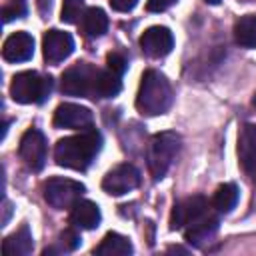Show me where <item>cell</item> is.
<instances>
[{"label": "cell", "mask_w": 256, "mask_h": 256, "mask_svg": "<svg viewBox=\"0 0 256 256\" xmlns=\"http://www.w3.org/2000/svg\"><path fill=\"white\" fill-rule=\"evenodd\" d=\"M106 66H108L110 72L122 76V74L126 72V68H128V62H126V58H124L120 52H110V54L106 56Z\"/></svg>", "instance_id": "obj_26"}, {"label": "cell", "mask_w": 256, "mask_h": 256, "mask_svg": "<svg viewBox=\"0 0 256 256\" xmlns=\"http://www.w3.org/2000/svg\"><path fill=\"white\" fill-rule=\"evenodd\" d=\"M94 254H98V256H128V254H132V242L122 234L108 232L102 238V242L96 246Z\"/></svg>", "instance_id": "obj_18"}, {"label": "cell", "mask_w": 256, "mask_h": 256, "mask_svg": "<svg viewBox=\"0 0 256 256\" xmlns=\"http://www.w3.org/2000/svg\"><path fill=\"white\" fill-rule=\"evenodd\" d=\"M82 30L90 38H98L108 30V16L102 8H88L82 16Z\"/></svg>", "instance_id": "obj_19"}, {"label": "cell", "mask_w": 256, "mask_h": 256, "mask_svg": "<svg viewBox=\"0 0 256 256\" xmlns=\"http://www.w3.org/2000/svg\"><path fill=\"white\" fill-rule=\"evenodd\" d=\"M218 222H220L218 216L212 214V212L208 210L204 216H200L198 220H194L192 224L186 226L184 236H186V240H188L190 244H194V246H202L204 242H208V240L216 234V230H218Z\"/></svg>", "instance_id": "obj_14"}, {"label": "cell", "mask_w": 256, "mask_h": 256, "mask_svg": "<svg viewBox=\"0 0 256 256\" xmlns=\"http://www.w3.org/2000/svg\"><path fill=\"white\" fill-rule=\"evenodd\" d=\"M208 4H220V0H206Z\"/></svg>", "instance_id": "obj_31"}, {"label": "cell", "mask_w": 256, "mask_h": 256, "mask_svg": "<svg viewBox=\"0 0 256 256\" xmlns=\"http://www.w3.org/2000/svg\"><path fill=\"white\" fill-rule=\"evenodd\" d=\"M140 48L150 58H162L174 48V36L166 26H150L140 36Z\"/></svg>", "instance_id": "obj_10"}, {"label": "cell", "mask_w": 256, "mask_h": 256, "mask_svg": "<svg viewBox=\"0 0 256 256\" xmlns=\"http://www.w3.org/2000/svg\"><path fill=\"white\" fill-rule=\"evenodd\" d=\"M18 154L30 170H34V172L42 170L46 164V138H44V134L36 128L26 130L22 140H20Z\"/></svg>", "instance_id": "obj_7"}, {"label": "cell", "mask_w": 256, "mask_h": 256, "mask_svg": "<svg viewBox=\"0 0 256 256\" xmlns=\"http://www.w3.org/2000/svg\"><path fill=\"white\" fill-rule=\"evenodd\" d=\"M180 150V136L176 132H160L150 140L148 148V170L154 180L164 178L172 160Z\"/></svg>", "instance_id": "obj_4"}, {"label": "cell", "mask_w": 256, "mask_h": 256, "mask_svg": "<svg viewBox=\"0 0 256 256\" xmlns=\"http://www.w3.org/2000/svg\"><path fill=\"white\" fill-rule=\"evenodd\" d=\"M208 212V200L200 194L196 196H190V198H184L182 202H178L172 210V216H170V228L172 230H180V228H186L188 224H192L194 220H198L200 216H204Z\"/></svg>", "instance_id": "obj_9"}, {"label": "cell", "mask_w": 256, "mask_h": 256, "mask_svg": "<svg viewBox=\"0 0 256 256\" xmlns=\"http://www.w3.org/2000/svg\"><path fill=\"white\" fill-rule=\"evenodd\" d=\"M234 38L244 48H256V14H246L236 20Z\"/></svg>", "instance_id": "obj_20"}, {"label": "cell", "mask_w": 256, "mask_h": 256, "mask_svg": "<svg viewBox=\"0 0 256 256\" xmlns=\"http://www.w3.org/2000/svg\"><path fill=\"white\" fill-rule=\"evenodd\" d=\"M252 104L256 106V92H254V98H252Z\"/></svg>", "instance_id": "obj_32"}, {"label": "cell", "mask_w": 256, "mask_h": 256, "mask_svg": "<svg viewBox=\"0 0 256 256\" xmlns=\"http://www.w3.org/2000/svg\"><path fill=\"white\" fill-rule=\"evenodd\" d=\"M238 158L244 170H256V124H246L238 136Z\"/></svg>", "instance_id": "obj_16"}, {"label": "cell", "mask_w": 256, "mask_h": 256, "mask_svg": "<svg viewBox=\"0 0 256 256\" xmlns=\"http://www.w3.org/2000/svg\"><path fill=\"white\" fill-rule=\"evenodd\" d=\"M74 50V40L68 32L62 30H48L42 40V52L48 64H58L66 60Z\"/></svg>", "instance_id": "obj_12"}, {"label": "cell", "mask_w": 256, "mask_h": 256, "mask_svg": "<svg viewBox=\"0 0 256 256\" xmlns=\"http://www.w3.org/2000/svg\"><path fill=\"white\" fill-rule=\"evenodd\" d=\"M172 104V88L170 82L158 70H146L140 80L136 108L140 114L158 116L164 114Z\"/></svg>", "instance_id": "obj_2"}, {"label": "cell", "mask_w": 256, "mask_h": 256, "mask_svg": "<svg viewBox=\"0 0 256 256\" xmlns=\"http://www.w3.org/2000/svg\"><path fill=\"white\" fill-rule=\"evenodd\" d=\"M78 246H80V236L76 234V230H64L60 234V242L54 252H72Z\"/></svg>", "instance_id": "obj_24"}, {"label": "cell", "mask_w": 256, "mask_h": 256, "mask_svg": "<svg viewBox=\"0 0 256 256\" xmlns=\"http://www.w3.org/2000/svg\"><path fill=\"white\" fill-rule=\"evenodd\" d=\"M92 124V112L86 106L64 102L54 112V126L56 128H72V130H86Z\"/></svg>", "instance_id": "obj_11"}, {"label": "cell", "mask_w": 256, "mask_h": 256, "mask_svg": "<svg viewBox=\"0 0 256 256\" xmlns=\"http://www.w3.org/2000/svg\"><path fill=\"white\" fill-rule=\"evenodd\" d=\"M138 184H140V172L132 164H118L102 180V188L110 196H122L134 190Z\"/></svg>", "instance_id": "obj_8"}, {"label": "cell", "mask_w": 256, "mask_h": 256, "mask_svg": "<svg viewBox=\"0 0 256 256\" xmlns=\"http://www.w3.org/2000/svg\"><path fill=\"white\" fill-rule=\"evenodd\" d=\"M36 4H38L40 14H42L44 18H48V16H50V12H52V0H38Z\"/></svg>", "instance_id": "obj_29"}, {"label": "cell", "mask_w": 256, "mask_h": 256, "mask_svg": "<svg viewBox=\"0 0 256 256\" xmlns=\"http://www.w3.org/2000/svg\"><path fill=\"white\" fill-rule=\"evenodd\" d=\"M98 68H94L88 62H78L70 66L60 80V88L68 96H92L94 98V88H96V78H98Z\"/></svg>", "instance_id": "obj_5"}, {"label": "cell", "mask_w": 256, "mask_h": 256, "mask_svg": "<svg viewBox=\"0 0 256 256\" xmlns=\"http://www.w3.org/2000/svg\"><path fill=\"white\" fill-rule=\"evenodd\" d=\"M52 92V78L40 76L34 70L20 72L10 82V96L20 104H40Z\"/></svg>", "instance_id": "obj_3"}, {"label": "cell", "mask_w": 256, "mask_h": 256, "mask_svg": "<svg viewBox=\"0 0 256 256\" xmlns=\"http://www.w3.org/2000/svg\"><path fill=\"white\" fill-rule=\"evenodd\" d=\"M26 14V0H8V4L2 8L4 22H10L14 18H22Z\"/></svg>", "instance_id": "obj_25"}, {"label": "cell", "mask_w": 256, "mask_h": 256, "mask_svg": "<svg viewBox=\"0 0 256 256\" xmlns=\"http://www.w3.org/2000/svg\"><path fill=\"white\" fill-rule=\"evenodd\" d=\"M84 184L70 180V178H50L44 182V200L56 208V210H64V208H72L74 202L80 200V196L84 194Z\"/></svg>", "instance_id": "obj_6"}, {"label": "cell", "mask_w": 256, "mask_h": 256, "mask_svg": "<svg viewBox=\"0 0 256 256\" xmlns=\"http://www.w3.org/2000/svg\"><path fill=\"white\" fill-rule=\"evenodd\" d=\"M238 202V188L236 184L232 182H226V184H220L214 192V198H212V206L218 210V212H230Z\"/></svg>", "instance_id": "obj_22"}, {"label": "cell", "mask_w": 256, "mask_h": 256, "mask_svg": "<svg viewBox=\"0 0 256 256\" xmlns=\"http://www.w3.org/2000/svg\"><path fill=\"white\" fill-rule=\"evenodd\" d=\"M102 148V134L94 128H86L80 134L62 138L54 146V160L58 166L70 170H86Z\"/></svg>", "instance_id": "obj_1"}, {"label": "cell", "mask_w": 256, "mask_h": 256, "mask_svg": "<svg viewBox=\"0 0 256 256\" xmlns=\"http://www.w3.org/2000/svg\"><path fill=\"white\" fill-rule=\"evenodd\" d=\"M8 216H10V202L4 200V218H2V226L8 222Z\"/></svg>", "instance_id": "obj_30"}, {"label": "cell", "mask_w": 256, "mask_h": 256, "mask_svg": "<svg viewBox=\"0 0 256 256\" xmlns=\"http://www.w3.org/2000/svg\"><path fill=\"white\" fill-rule=\"evenodd\" d=\"M178 0H148V4H146V8L150 10V12H164L166 8H170L172 4H176Z\"/></svg>", "instance_id": "obj_27"}, {"label": "cell", "mask_w": 256, "mask_h": 256, "mask_svg": "<svg viewBox=\"0 0 256 256\" xmlns=\"http://www.w3.org/2000/svg\"><path fill=\"white\" fill-rule=\"evenodd\" d=\"M84 0H64L62 4V22L66 24H76L84 16Z\"/></svg>", "instance_id": "obj_23"}, {"label": "cell", "mask_w": 256, "mask_h": 256, "mask_svg": "<svg viewBox=\"0 0 256 256\" xmlns=\"http://www.w3.org/2000/svg\"><path fill=\"white\" fill-rule=\"evenodd\" d=\"M32 248H34V242H32L30 228L26 224H22L16 232L6 236L2 242L4 256H28V254H32Z\"/></svg>", "instance_id": "obj_17"}, {"label": "cell", "mask_w": 256, "mask_h": 256, "mask_svg": "<svg viewBox=\"0 0 256 256\" xmlns=\"http://www.w3.org/2000/svg\"><path fill=\"white\" fill-rule=\"evenodd\" d=\"M122 88L120 76L110 72V70H100L96 78V88H94V98H114Z\"/></svg>", "instance_id": "obj_21"}, {"label": "cell", "mask_w": 256, "mask_h": 256, "mask_svg": "<svg viewBox=\"0 0 256 256\" xmlns=\"http://www.w3.org/2000/svg\"><path fill=\"white\" fill-rule=\"evenodd\" d=\"M100 208L92 200H78L70 208V222L82 230H94L100 224Z\"/></svg>", "instance_id": "obj_15"}, {"label": "cell", "mask_w": 256, "mask_h": 256, "mask_svg": "<svg viewBox=\"0 0 256 256\" xmlns=\"http://www.w3.org/2000/svg\"><path fill=\"white\" fill-rule=\"evenodd\" d=\"M34 54V38L28 32H14L2 46V56L8 62H26Z\"/></svg>", "instance_id": "obj_13"}, {"label": "cell", "mask_w": 256, "mask_h": 256, "mask_svg": "<svg viewBox=\"0 0 256 256\" xmlns=\"http://www.w3.org/2000/svg\"><path fill=\"white\" fill-rule=\"evenodd\" d=\"M136 4H138V0H110V6L116 12H130Z\"/></svg>", "instance_id": "obj_28"}]
</instances>
